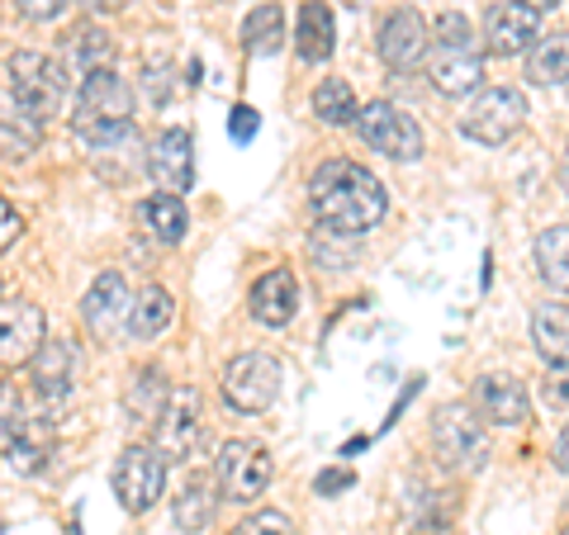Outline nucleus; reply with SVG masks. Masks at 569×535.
<instances>
[{
  "instance_id": "1",
  "label": "nucleus",
  "mask_w": 569,
  "mask_h": 535,
  "mask_svg": "<svg viewBox=\"0 0 569 535\" xmlns=\"http://www.w3.org/2000/svg\"><path fill=\"white\" fill-rule=\"evenodd\" d=\"M309 209H313L318 223L332 228V233L366 238L370 228H380L389 194L366 166L347 162V157H332V162H323L309 175Z\"/></svg>"
},
{
  "instance_id": "2",
  "label": "nucleus",
  "mask_w": 569,
  "mask_h": 535,
  "mask_svg": "<svg viewBox=\"0 0 569 535\" xmlns=\"http://www.w3.org/2000/svg\"><path fill=\"white\" fill-rule=\"evenodd\" d=\"M427 52H432L427 77H432L441 95H470L485 81V48L475 43V24L466 14H441Z\"/></svg>"
},
{
  "instance_id": "3",
  "label": "nucleus",
  "mask_w": 569,
  "mask_h": 535,
  "mask_svg": "<svg viewBox=\"0 0 569 535\" xmlns=\"http://www.w3.org/2000/svg\"><path fill=\"white\" fill-rule=\"evenodd\" d=\"M133 123V91L114 67L91 71L77 91V110H71V129L81 142H96L104 133H119Z\"/></svg>"
},
{
  "instance_id": "4",
  "label": "nucleus",
  "mask_w": 569,
  "mask_h": 535,
  "mask_svg": "<svg viewBox=\"0 0 569 535\" xmlns=\"http://www.w3.org/2000/svg\"><path fill=\"white\" fill-rule=\"evenodd\" d=\"M432 445H437V460L447 470L460 474H475L485 470L489 460V432H485V417H475V403H447L432 422Z\"/></svg>"
},
{
  "instance_id": "5",
  "label": "nucleus",
  "mask_w": 569,
  "mask_h": 535,
  "mask_svg": "<svg viewBox=\"0 0 569 535\" xmlns=\"http://www.w3.org/2000/svg\"><path fill=\"white\" fill-rule=\"evenodd\" d=\"M356 133H361V142L370 152H380L389 157V162H418L422 157V129H418V119L399 110V104H389V100H370L356 110Z\"/></svg>"
},
{
  "instance_id": "6",
  "label": "nucleus",
  "mask_w": 569,
  "mask_h": 535,
  "mask_svg": "<svg viewBox=\"0 0 569 535\" xmlns=\"http://www.w3.org/2000/svg\"><path fill=\"white\" fill-rule=\"evenodd\" d=\"M67 81H71L67 67L58 58H48V52H29L24 48V52H14L10 58V91L39 123L62 110Z\"/></svg>"
},
{
  "instance_id": "7",
  "label": "nucleus",
  "mask_w": 569,
  "mask_h": 535,
  "mask_svg": "<svg viewBox=\"0 0 569 535\" xmlns=\"http://www.w3.org/2000/svg\"><path fill=\"white\" fill-rule=\"evenodd\" d=\"M280 380H284V370H280L276 355L242 351L223 370V403L233 407V413L257 417V413H266V407L280 398Z\"/></svg>"
},
{
  "instance_id": "8",
  "label": "nucleus",
  "mask_w": 569,
  "mask_h": 535,
  "mask_svg": "<svg viewBox=\"0 0 569 535\" xmlns=\"http://www.w3.org/2000/svg\"><path fill=\"white\" fill-rule=\"evenodd\" d=\"M110 484H114L119 507L142 516L157 497L167 493V455L157 451V445H123L119 460H114Z\"/></svg>"
},
{
  "instance_id": "9",
  "label": "nucleus",
  "mask_w": 569,
  "mask_h": 535,
  "mask_svg": "<svg viewBox=\"0 0 569 535\" xmlns=\"http://www.w3.org/2000/svg\"><path fill=\"white\" fill-rule=\"evenodd\" d=\"M522 119H527L522 91H512V85H489V91H479L470 100L466 119H460V133L470 142H485V148H503V142L522 129Z\"/></svg>"
},
{
  "instance_id": "10",
  "label": "nucleus",
  "mask_w": 569,
  "mask_h": 535,
  "mask_svg": "<svg viewBox=\"0 0 569 535\" xmlns=\"http://www.w3.org/2000/svg\"><path fill=\"white\" fill-rule=\"evenodd\" d=\"M271 451H266L261 441H223L219 451V465H213V478H219V493L233 497V503H252L271 488Z\"/></svg>"
},
{
  "instance_id": "11",
  "label": "nucleus",
  "mask_w": 569,
  "mask_h": 535,
  "mask_svg": "<svg viewBox=\"0 0 569 535\" xmlns=\"http://www.w3.org/2000/svg\"><path fill=\"white\" fill-rule=\"evenodd\" d=\"M200 426H204V398H200V388H194V384L167 388L162 407H157V426H152L157 451L167 455V465H171V460H186L194 451V441H200Z\"/></svg>"
},
{
  "instance_id": "12",
  "label": "nucleus",
  "mask_w": 569,
  "mask_h": 535,
  "mask_svg": "<svg viewBox=\"0 0 569 535\" xmlns=\"http://www.w3.org/2000/svg\"><path fill=\"white\" fill-rule=\"evenodd\" d=\"M129 313H133V290L123 284L119 271L96 275V284L81 299V323L96 342H114V336L129 332Z\"/></svg>"
},
{
  "instance_id": "13",
  "label": "nucleus",
  "mask_w": 569,
  "mask_h": 535,
  "mask_svg": "<svg viewBox=\"0 0 569 535\" xmlns=\"http://www.w3.org/2000/svg\"><path fill=\"white\" fill-rule=\"evenodd\" d=\"M48 336V317L39 303L29 299H6L0 303V370H20L33 361V351Z\"/></svg>"
},
{
  "instance_id": "14",
  "label": "nucleus",
  "mask_w": 569,
  "mask_h": 535,
  "mask_svg": "<svg viewBox=\"0 0 569 535\" xmlns=\"http://www.w3.org/2000/svg\"><path fill=\"white\" fill-rule=\"evenodd\" d=\"M541 39V10L522 6V0H498L485 20V52L489 58H522V52Z\"/></svg>"
},
{
  "instance_id": "15",
  "label": "nucleus",
  "mask_w": 569,
  "mask_h": 535,
  "mask_svg": "<svg viewBox=\"0 0 569 535\" xmlns=\"http://www.w3.org/2000/svg\"><path fill=\"white\" fill-rule=\"evenodd\" d=\"M427 43H432V29H427V20L413 10V6H403L395 14H385V24H380V62L389 71H413L422 58H427Z\"/></svg>"
},
{
  "instance_id": "16",
  "label": "nucleus",
  "mask_w": 569,
  "mask_h": 535,
  "mask_svg": "<svg viewBox=\"0 0 569 535\" xmlns=\"http://www.w3.org/2000/svg\"><path fill=\"white\" fill-rule=\"evenodd\" d=\"M148 175L157 190L186 194L194 185V138L190 129H162L148 148Z\"/></svg>"
},
{
  "instance_id": "17",
  "label": "nucleus",
  "mask_w": 569,
  "mask_h": 535,
  "mask_svg": "<svg viewBox=\"0 0 569 535\" xmlns=\"http://www.w3.org/2000/svg\"><path fill=\"white\" fill-rule=\"evenodd\" d=\"M29 374H33V394L43 403H62L71 394V380H77V346L67 336H43V346L29 361Z\"/></svg>"
},
{
  "instance_id": "18",
  "label": "nucleus",
  "mask_w": 569,
  "mask_h": 535,
  "mask_svg": "<svg viewBox=\"0 0 569 535\" xmlns=\"http://www.w3.org/2000/svg\"><path fill=\"white\" fill-rule=\"evenodd\" d=\"M252 317L261 327H284L290 317L299 313V280L290 265H276V271H266L257 284H252Z\"/></svg>"
},
{
  "instance_id": "19",
  "label": "nucleus",
  "mask_w": 569,
  "mask_h": 535,
  "mask_svg": "<svg viewBox=\"0 0 569 535\" xmlns=\"http://www.w3.org/2000/svg\"><path fill=\"white\" fill-rule=\"evenodd\" d=\"M475 403H479V417L493 426H522L531 417V398L522 380H512V374H485L475 388Z\"/></svg>"
},
{
  "instance_id": "20",
  "label": "nucleus",
  "mask_w": 569,
  "mask_h": 535,
  "mask_svg": "<svg viewBox=\"0 0 569 535\" xmlns=\"http://www.w3.org/2000/svg\"><path fill=\"white\" fill-rule=\"evenodd\" d=\"M114 39L104 29L96 24H81V29H71L67 39H62V52H58V62L67 67V77H77L86 81L91 71H104V67H114Z\"/></svg>"
},
{
  "instance_id": "21",
  "label": "nucleus",
  "mask_w": 569,
  "mask_h": 535,
  "mask_svg": "<svg viewBox=\"0 0 569 535\" xmlns=\"http://www.w3.org/2000/svg\"><path fill=\"white\" fill-rule=\"evenodd\" d=\"M531 346L550 370H569V303H541L531 313Z\"/></svg>"
},
{
  "instance_id": "22",
  "label": "nucleus",
  "mask_w": 569,
  "mask_h": 535,
  "mask_svg": "<svg viewBox=\"0 0 569 535\" xmlns=\"http://www.w3.org/2000/svg\"><path fill=\"white\" fill-rule=\"evenodd\" d=\"M295 48L305 62H328L337 48V20L328 10V0H305L299 6V29H295Z\"/></svg>"
},
{
  "instance_id": "23",
  "label": "nucleus",
  "mask_w": 569,
  "mask_h": 535,
  "mask_svg": "<svg viewBox=\"0 0 569 535\" xmlns=\"http://www.w3.org/2000/svg\"><path fill=\"white\" fill-rule=\"evenodd\" d=\"M213 512H219V478L194 474L190 484H186L181 493H176V503H171V522L181 526L186 535H200V531H209Z\"/></svg>"
},
{
  "instance_id": "24",
  "label": "nucleus",
  "mask_w": 569,
  "mask_h": 535,
  "mask_svg": "<svg viewBox=\"0 0 569 535\" xmlns=\"http://www.w3.org/2000/svg\"><path fill=\"white\" fill-rule=\"evenodd\" d=\"M39 142H43V123L14 100V91H0V152L20 162V157L39 152Z\"/></svg>"
},
{
  "instance_id": "25",
  "label": "nucleus",
  "mask_w": 569,
  "mask_h": 535,
  "mask_svg": "<svg viewBox=\"0 0 569 535\" xmlns=\"http://www.w3.org/2000/svg\"><path fill=\"white\" fill-rule=\"evenodd\" d=\"M138 219L148 228V238H157L162 246H176L186 242V228H190V213L181 204V194H148V200L138 204Z\"/></svg>"
},
{
  "instance_id": "26",
  "label": "nucleus",
  "mask_w": 569,
  "mask_h": 535,
  "mask_svg": "<svg viewBox=\"0 0 569 535\" xmlns=\"http://www.w3.org/2000/svg\"><path fill=\"white\" fill-rule=\"evenodd\" d=\"M527 77L537 85H565L569 81V29H550L527 48Z\"/></svg>"
},
{
  "instance_id": "27",
  "label": "nucleus",
  "mask_w": 569,
  "mask_h": 535,
  "mask_svg": "<svg viewBox=\"0 0 569 535\" xmlns=\"http://www.w3.org/2000/svg\"><path fill=\"white\" fill-rule=\"evenodd\" d=\"M176 317V299L162 290V284H148V290L133 294V313H129V332L138 342H152V336H162Z\"/></svg>"
},
{
  "instance_id": "28",
  "label": "nucleus",
  "mask_w": 569,
  "mask_h": 535,
  "mask_svg": "<svg viewBox=\"0 0 569 535\" xmlns=\"http://www.w3.org/2000/svg\"><path fill=\"white\" fill-rule=\"evenodd\" d=\"M242 48L252 52V58H271V52L284 48V10L276 0H261L257 10H247L242 20Z\"/></svg>"
},
{
  "instance_id": "29",
  "label": "nucleus",
  "mask_w": 569,
  "mask_h": 535,
  "mask_svg": "<svg viewBox=\"0 0 569 535\" xmlns=\"http://www.w3.org/2000/svg\"><path fill=\"white\" fill-rule=\"evenodd\" d=\"M48 417L43 413H33L29 398L20 394V384H10V380H0V445H20L24 436H33L43 426Z\"/></svg>"
},
{
  "instance_id": "30",
  "label": "nucleus",
  "mask_w": 569,
  "mask_h": 535,
  "mask_svg": "<svg viewBox=\"0 0 569 535\" xmlns=\"http://www.w3.org/2000/svg\"><path fill=\"white\" fill-rule=\"evenodd\" d=\"M531 256H537V275L550 290L569 294V228H546L537 246H531Z\"/></svg>"
},
{
  "instance_id": "31",
  "label": "nucleus",
  "mask_w": 569,
  "mask_h": 535,
  "mask_svg": "<svg viewBox=\"0 0 569 535\" xmlns=\"http://www.w3.org/2000/svg\"><path fill=\"white\" fill-rule=\"evenodd\" d=\"M313 114L323 119L328 129H347V123H356V95H351V81L328 77V81L313 91Z\"/></svg>"
},
{
  "instance_id": "32",
  "label": "nucleus",
  "mask_w": 569,
  "mask_h": 535,
  "mask_svg": "<svg viewBox=\"0 0 569 535\" xmlns=\"http://www.w3.org/2000/svg\"><path fill=\"white\" fill-rule=\"evenodd\" d=\"M233 535H295V522L276 507H261V512L247 516V522H238Z\"/></svg>"
},
{
  "instance_id": "33",
  "label": "nucleus",
  "mask_w": 569,
  "mask_h": 535,
  "mask_svg": "<svg viewBox=\"0 0 569 535\" xmlns=\"http://www.w3.org/2000/svg\"><path fill=\"white\" fill-rule=\"evenodd\" d=\"M261 129V114L252 110V104H233V114H228V133H233V142H252Z\"/></svg>"
},
{
  "instance_id": "34",
  "label": "nucleus",
  "mask_w": 569,
  "mask_h": 535,
  "mask_svg": "<svg viewBox=\"0 0 569 535\" xmlns=\"http://www.w3.org/2000/svg\"><path fill=\"white\" fill-rule=\"evenodd\" d=\"M541 403L550 407V413H565V407H569V374H546Z\"/></svg>"
},
{
  "instance_id": "35",
  "label": "nucleus",
  "mask_w": 569,
  "mask_h": 535,
  "mask_svg": "<svg viewBox=\"0 0 569 535\" xmlns=\"http://www.w3.org/2000/svg\"><path fill=\"white\" fill-rule=\"evenodd\" d=\"M14 6H20V14L24 20H58V14L67 10V0H14Z\"/></svg>"
},
{
  "instance_id": "36",
  "label": "nucleus",
  "mask_w": 569,
  "mask_h": 535,
  "mask_svg": "<svg viewBox=\"0 0 569 535\" xmlns=\"http://www.w3.org/2000/svg\"><path fill=\"white\" fill-rule=\"evenodd\" d=\"M24 233V219H20V209H10L6 200H0V252H6V246L14 242Z\"/></svg>"
},
{
  "instance_id": "37",
  "label": "nucleus",
  "mask_w": 569,
  "mask_h": 535,
  "mask_svg": "<svg viewBox=\"0 0 569 535\" xmlns=\"http://www.w3.org/2000/svg\"><path fill=\"white\" fill-rule=\"evenodd\" d=\"M167 77H171V67H157V62L148 67V77H142V85H148V95H152L157 104H162V100L171 95V91H167Z\"/></svg>"
},
{
  "instance_id": "38",
  "label": "nucleus",
  "mask_w": 569,
  "mask_h": 535,
  "mask_svg": "<svg viewBox=\"0 0 569 535\" xmlns=\"http://www.w3.org/2000/svg\"><path fill=\"white\" fill-rule=\"evenodd\" d=\"M342 488H351V470H323L318 474V493H342Z\"/></svg>"
},
{
  "instance_id": "39",
  "label": "nucleus",
  "mask_w": 569,
  "mask_h": 535,
  "mask_svg": "<svg viewBox=\"0 0 569 535\" xmlns=\"http://www.w3.org/2000/svg\"><path fill=\"white\" fill-rule=\"evenodd\" d=\"M550 460H556V470L569 474V422L560 426V436H556V451H550Z\"/></svg>"
},
{
  "instance_id": "40",
  "label": "nucleus",
  "mask_w": 569,
  "mask_h": 535,
  "mask_svg": "<svg viewBox=\"0 0 569 535\" xmlns=\"http://www.w3.org/2000/svg\"><path fill=\"white\" fill-rule=\"evenodd\" d=\"M91 6H96V10H104V14H119L123 6H129V0H91Z\"/></svg>"
},
{
  "instance_id": "41",
  "label": "nucleus",
  "mask_w": 569,
  "mask_h": 535,
  "mask_svg": "<svg viewBox=\"0 0 569 535\" xmlns=\"http://www.w3.org/2000/svg\"><path fill=\"white\" fill-rule=\"evenodd\" d=\"M560 185H565V194H569V142H565V157H560Z\"/></svg>"
},
{
  "instance_id": "42",
  "label": "nucleus",
  "mask_w": 569,
  "mask_h": 535,
  "mask_svg": "<svg viewBox=\"0 0 569 535\" xmlns=\"http://www.w3.org/2000/svg\"><path fill=\"white\" fill-rule=\"evenodd\" d=\"M522 6H531V10H556L560 0H522Z\"/></svg>"
},
{
  "instance_id": "43",
  "label": "nucleus",
  "mask_w": 569,
  "mask_h": 535,
  "mask_svg": "<svg viewBox=\"0 0 569 535\" xmlns=\"http://www.w3.org/2000/svg\"><path fill=\"white\" fill-rule=\"evenodd\" d=\"M342 6H351V10H361V6H370V0H342Z\"/></svg>"
},
{
  "instance_id": "44",
  "label": "nucleus",
  "mask_w": 569,
  "mask_h": 535,
  "mask_svg": "<svg viewBox=\"0 0 569 535\" xmlns=\"http://www.w3.org/2000/svg\"><path fill=\"white\" fill-rule=\"evenodd\" d=\"M560 535H569V526H565V531H560Z\"/></svg>"
}]
</instances>
